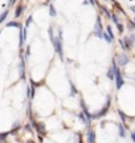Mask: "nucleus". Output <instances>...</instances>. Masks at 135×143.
<instances>
[{
  "mask_svg": "<svg viewBox=\"0 0 135 143\" xmlns=\"http://www.w3.org/2000/svg\"><path fill=\"white\" fill-rule=\"evenodd\" d=\"M7 27H16V28H19V27H20V24H19V23H16V21H9L8 24H7Z\"/></svg>",
  "mask_w": 135,
  "mask_h": 143,
  "instance_id": "11",
  "label": "nucleus"
},
{
  "mask_svg": "<svg viewBox=\"0 0 135 143\" xmlns=\"http://www.w3.org/2000/svg\"><path fill=\"white\" fill-rule=\"evenodd\" d=\"M23 10H24V7L23 6H19L16 8V12H15V17H19V16H21V13H23Z\"/></svg>",
  "mask_w": 135,
  "mask_h": 143,
  "instance_id": "8",
  "label": "nucleus"
},
{
  "mask_svg": "<svg viewBox=\"0 0 135 143\" xmlns=\"http://www.w3.org/2000/svg\"><path fill=\"white\" fill-rule=\"evenodd\" d=\"M53 47L56 49V52L58 53V56L61 60H64V52H62V29L58 28V37H54L52 41Z\"/></svg>",
  "mask_w": 135,
  "mask_h": 143,
  "instance_id": "1",
  "label": "nucleus"
},
{
  "mask_svg": "<svg viewBox=\"0 0 135 143\" xmlns=\"http://www.w3.org/2000/svg\"><path fill=\"white\" fill-rule=\"evenodd\" d=\"M89 2H90L91 4H94V6H95V0H89Z\"/></svg>",
  "mask_w": 135,
  "mask_h": 143,
  "instance_id": "27",
  "label": "nucleus"
},
{
  "mask_svg": "<svg viewBox=\"0 0 135 143\" xmlns=\"http://www.w3.org/2000/svg\"><path fill=\"white\" fill-rule=\"evenodd\" d=\"M70 87H72V93H70V94H72V95H76V94H77V89H76V86H74V85L72 84V86H70Z\"/></svg>",
  "mask_w": 135,
  "mask_h": 143,
  "instance_id": "19",
  "label": "nucleus"
},
{
  "mask_svg": "<svg viewBox=\"0 0 135 143\" xmlns=\"http://www.w3.org/2000/svg\"><path fill=\"white\" fill-rule=\"evenodd\" d=\"M111 19H113V21L115 23V24H118V23H119V20H118V17L115 16V15H113V16H111Z\"/></svg>",
  "mask_w": 135,
  "mask_h": 143,
  "instance_id": "21",
  "label": "nucleus"
},
{
  "mask_svg": "<svg viewBox=\"0 0 135 143\" xmlns=\"http://www.w3.org/2000/svg\"><path fill=\"white\" fill-rule=\"evenodd\" d=\"M131 136H132V140H134V143H135V131L131 134Z\"/></svg>",
  "mask_w": 135,
  "mask_h": 143,
  "instance_id": "25",
  "label": "nucleus"
},
{
  "mask_svg": "<svg viewBox=\"0 0 135 143\" xmlns=\"http://www.w3.org/2000/svg\"><path fill=\"white\" fill-rule=\"evenodd\" d=\"M28 143H33V142H28Z\"/></svg>",
  "mask_w": 135,
  "mask_h": 143,
  "instance_id": "30",
  "label": "nucleus"
},
{
  "mask_svg": "<svg viewBox=\"0 0 135 143\" xmlns=\"http://www.w3.org/2000/svg\"><path fill=\"white\" fill-rule=\"evenodd\" d=\"M7 15H8V12H7V11L4 12V13H2V16H0V24H2V23L4 21V19L7 17Z\"/></svg>",
  "mask_w": 135,
  "mask_h": 143,
  "instance_id": "17",
  "label": "nucleus"
},
{
  "mask_svg": "<svg viewBox=\"0 0 135 143\" xmlns=\"http://www.w3.org/2000/svg\"><path fill=\"white\" fill-rule=\"evenodd\" d=\"M107 35L110 36V39L113 40V37H114V35H113V31H111V28H110V27H107Z\"/></svg>",
  "mask_w": 135,
  "mask_h": 143,
  "instance_id": "18",
  "label": "nucleus"
},
{
  "mask_svg": "<svg viewBox=\"0 0 135 143\" xmlns=\"http://www.w3.org/2000/svg\"><path fill=\"white\" fill-rule=\"evenodd\" d=\"M102 39H105L106 41H107V43H110V41H111V39H110V36H109L107 33H102Z\"/></svg>",
  "mask_w": 135,
  "mask_h": 143,
  "instance_id": "15",
  "label": "nucleus"
},
{
  "mask_svg": "<svg viewBox=\"0 0 135 143\" xmlns=\"http://www.w3.org/2000/svg\"><path fill=\"white\" fill-rule=\"evenodd\" d=\"M131 11H134V12H135V6H132V7H131Z\"/></svg>",
  "mask_w": 135,
  "mask_h": 143,
  "instance_id": "29",
  "label": "nucleus"
},
{
  "mask_svg": "<svg viewBox=\"0 0 135 143\" xmlns=\"http://www.w3.org/2000/svg\"><path fill=\"white\" fill-rule=\"evenodd\" d=\"M119 135H120V136H124V135H126V132H124V127L122 126V124H119Z\"/></svg>",
  "mask_w": 135,
  "mask_h": 143,
  "instance_id": "12",
  "label": "nucleus"
},
{
  "mask_svg": "<svg viewBox=\"0 0 135 143\" xmlns=\"http://www.w3.org/2000/svg\"><path fill=\"white\" fill-rule=\"evenodd\" d=\"M127 62H128V57L126 56V54H124V53L119 54V56H118V64H119V65L120 66H124Z\"/></svg>",
  "mask_w": 135,
  "mask_h": 143,
  "instance_id": "5",
  "label": "nucleus"
},
{
  "mask_svg": "<svg viewBox=\"0 0 135 143\" xmlns=\"http://www.w3.org/2000/svg\"><path fill=\"white\" fill-rule=\"evenodd\" d=\"M80 119H81V122H82V123H85V124L89 123V122H87V119H86V117H85L83 114H80Z\"/></svg>",
  "mask_w": 135,
  "mask_h": 143,
  "instance_id": "13",
  "label": "nucleus"
},
{
  "mask_svg": "<svg viewBox=\"0 0 135 143\" xmlns=\"http://www.w3.org/2000/svg\"><path fill=\"white\" fill-rule=\"evenodd\" d=\"M15 3V0H9V4H13Z\"/></svg>",
  "mask_w": 135,
  "mask_h": 143,
  "instance_id": "28",
  "label": "nucleus"
},
{
  "mask_svg": "<svg viewBox=\"0 0 135 143\" xmlns=\"http://www.w3.org/2000/svg\"><path fill=\"white\" fill-rule=\"evenodd\" d=\"M111 68L114 69V78H115V82H117V89H120V87L123 86V78L120 76V72H119V69L117 66L115 60H113V66Z\"/></svg>",
  "mask_w": 135,
  "mask_h": 143,
  "instance_id": "2",
  "label": "nucleus"
},
{
  "mask_svg": "<svg viewBox=\"0 0 135 143\" xmlns=\"http://www.w3.org/2000/svg\"><path fill=\"white\" fill-rule=\"evenodd\" d=\"M117 28H118V31L120 32V33H122V32H123V25L120 24V23H118V24H117Z\"/></svg>",
  "mask_w": 135,
  "mask_h": 143,
  "instance_id": "20",
  "label": "nucleus"
},
{
  "mask_svg": "<svg viewBox=\"0 0 135 143\" xmlns=\"http://www.w3.org/2000/svg\"><path fill=\"white\" fill-rule=\"evenodd\" d=\"M102 11H103V12L106 13V16H107V17H110V13H109V11H107V10H106V8H105V7H103V8H102Z\"/></svg>",
  "mask_w": 135,
  "mask_h": 143,
  "instance_id": "24",
  "label": "nucleus"
},
{
  "mask_svg": "<svg viewBox=\"0 0 135 143\" xmlns=\"http://www.w3.org/2000/svg\"><path fill=\"white\" fill-rule=\"evenodd\" d=\"M87 138H89V143H94V139H95L94 131H89V132H87Z\"/></svg>",
  "mask_w": 135,
  "mask_h": 143,
  "instance_id": "7",
  "label": "nucleus"
},
{
  "mask_svg": "<svg viewBox=\"0 0 135 143\" xmlns=\"http://www.w3.org/2000/svg\"><path fill=\"white\" fill-rule=\"evenodd\" d=\"M49 15L52 17H54L56 15H57V13H56V8H54L53 4H50V6H49Z\"/></svg>",
  "mask_w": 135,
  "mask_h": 143,
  "instance_id": "9",
  "label": "nucleus"
},
{
  "mask_svg": "<svg viewBox=\"0 0 135 143\" xmlns=\"http://www.w3.org/2000/svg\"><path fill=\"white\" fill-rule=\"evenodd\" d=\"M6 136H7V134H0V143L6 139Z\"/></svg>",
  "mask_w": 135,
  "mask_h": 143,
  "instance_id": "22",
  "label": "nucleus"
},
{
  "mask_svg": "<svg viewBox=\"0 0 135 143\" xmlns=\"http://www.w3.org/2000/svg\"><path fill=\"white\" fill-rule=\"evenodd\" d=\"M118 113H119V115H120V117H122V121H126V117H124V114H123L122 111H120V110H119Z\"/></svg>",
  "mask_w": 135,
  "mask_h": 143,
  "instance_id": "23",
  "label": "nucleus"
},
{
  "mask_svg": "<svg viewBox=\"0 0 135 143\" xmlns=\"http://www.w3.org/2000/svg\"><path fill=\"white\" fill-rule=\"evenodd\" d=\"M127 27H128L130 31H134V29H135V23H134V21H130Z\"/></svg>",
  "mask_w": 135,
  "mask_h": 143,
  "instance_id": "16",
  "label": "nucleus"
},
{
  "mask_svg": "<svg viewBox=\"0 0 135 143\" xmlns=\"http://www.w3.org/2000/svg\"><path fill=\"white\" fill-rule=\"evenodd\" d=\"M32 21H33V17H32V15H31V16H29V17H28V19H27V24H25V28H28V27H29V24H31Z\"/></svg>",
  "mask_w": 135,
  "mask_h": 143,
  "instance_id": "14",
  "label": "nucleus"
},
{
  "mask_svg": "<svg viewBox=\"0 0 135 143\" xmlns=\"http://www.w3.org/2000/svg\"><path fill=\"white\" fill-rule=\"evenodd\" d=\"M20 65H19V73H20V77L21 78H24V70H25V60L23 58V54H20Z\"/></svg>",
  "mask_w": 135,
  "mask_h": 143,
  "instance_id": "4",
  "label": "nucleus"
},
{
  "mask_svg": "<svg viewBox=\"0 0 135 143\" xmlns=\"http://www.w3.org/2000/svg\"><path fill=\"white\" fill-rule=\"evenodd\" d=\"M102 25H101V19L97 17V23H95V27H94V35L97 37H102Z\"/></svg>",
  "mask_w": 135,
  "mask_h": 143,
  "instance_id": "3",
  "label": "nucleus"
},
{
  "mask_svg": "<svg viewBox=\"0 0 135 143\" xmlns=\"http://www.w3.org/2000/svg\"><path fill=\"white\" fill-rule=\"evenodd\" d=\"M35 126H36V128H37V131H39V132H45V131H46V130H45V124L41 123V122L35 123Z\"/></svg>",
  "mask_w": 135,
  "mask_h": 143,
  "instance_id": "6",
  "label": "nucleus"
},
{
  "mask_svg": "<svg viewBox=\"0 0 135 143\" xmlns=\"http://www.w3.org/2000/svg\"><path fill=\"white\" fill-rule=\"evenodd\" d=\"M107 77L110 78V80H114V69H113V68H110V69H109V72H107Z\"/></svg>",
  "mask_w": 135,
  "mask_h": 143,
  "instance_id": "10",
  "label": "nucleus"
},
{
  "mask_svg": "<svg viewBox=\"0 0 135 143\" xmlns=\"http://www.w3.org/2000/svg\"><path fill=\"white\" fill-rule=\"evenodd\" d=\"M130 39H131L132 41H135V35H131V37H130Z\"/></svg>",
  "mask_w": 135,
  "mask_h": 143,
  "instance_id": "26",
  "label": "nucleus"
}]
</instances>
